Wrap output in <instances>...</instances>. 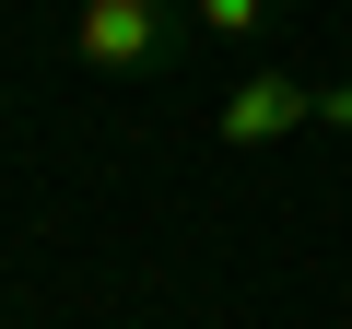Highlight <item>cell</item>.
<instances>
[{"instance_id": "cell-2", "label": "cell", "mask_w": 352, "mask_h": 329, "mask_svg": "<svg viewBox=\"0 0 352 329\" xmlns=\"http://www.w3.org/2000/svg\"><path fill=\"white\" fill-rule=\"evenodd\" d=\"M294 129H317V83H294L282 59H247V83L223 94L212 141H223V153H270V141H294Z\"/></svg>"}, {"instance_id": "cell-4", "label": "cell", "mask_w": 352, "mask_h": 329, "mask_svg": "<svg viewBox=\"0 0 352 329\" xmlns=\"http://www.w3.org/2000/svg\"><path fill=\"white\" fill-rule=\"evenodd\" d=\"M317 129H352V83H317Z\"/></svg>"}, {"instance_id": "cell-1", "label": "cell", "mask_w": 352, "mask_h": 329, "mask_svg": "<svg viewBox=\"0 0 352 329\" xmlns=\"http://www.w3.org/2000/svg\"><path fill=\"white\" fill-rule=\"evenodd\" d=\"M188 0H82L71 12V59L82 71H106V83H153V71H176L188 59Z\"/></svg>"}, {"instance_id": "cell-3", "label": "cell", "mask_w": 352, "mask_h": 329, "mask_svg": "<svg viewBox=\"0 0 352 329\" xmlns=\"http://www.w3.org/2000/svg\"><path fill=\"white\" fill-rule=\"evenodd\" d=\"M188 24H200V47H223V59H258V47L282 36V0H188Z\"/></svg>"}]
</instances>
